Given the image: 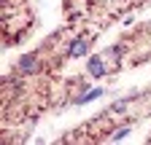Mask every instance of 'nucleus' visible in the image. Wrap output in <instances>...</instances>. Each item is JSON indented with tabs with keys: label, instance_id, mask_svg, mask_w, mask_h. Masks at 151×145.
Instances as JSON below:
<instances>
[{
	"label": "nucleus",
	"instance_id": "nucleus-1",
	"mask_svg": "<svg viewBox=\"0 0 151 145\" xmlns=\"http://www.w3.org/2000/svg\"><path fill=\"white\" fill-rule=\"evenodd\" d=\"M16 70H19V72H24V75H32V72H38V70H41V62H38V57H35V54H24V57H19Z\"/></svg>",
	"mask_w": 151,
	"mask_h": 145
},
{
	"label": "nucleus",
	"instance_id": "nucleus-2",
	"mask_svg": "<svg viewBox=\"0 0 151 145\" xmlns=\"http://www.w3.org/2000/svg\"><path fill=\"white\" fill-rule=\"evenodd\" d=\"M89 54V43L84 38H76L70 46H68V57H86Z\"/></svg>",
	"mask_w": 151,
	"mask_h": 145
},
{
	"label": "nucleus",
	"instance_id": "nucleus-3",
	"mask_svg": "<svg viewBox=\"0 0 151 145\" xmlns=\"http://www.w3.org/2000/svg\"><path fill=\"white\" fill-rule=\"evenodd\" d=\"M86 70H89V75H94V78H103L105 72H108L103 57H89V67H86Z\"/></svg>",
	"mask_w": 151,
	"mask_h": 145
},
{
	"label": "nucleus",
	"instance_id": "nucleus-4",
	"mask_svg": "<svg viewBox=\"0 0 151 145\" xmlns=\"http://www.w3.org/2000/svg\"><path fill=\"white\" fill-rule=\"evenodd\" d=\"M103 97V89L97 86V89H86V94H81V97H76V105H86V102H92V100H100Z\"/></svg>",
	"mask_w": 151,
	"mask_h": 145
},
{
	"label": "nucleus",
	"instance_id": "nucleus-5",
	"mask_svg": "<svg viewBox=\"0 0 151 145\" xmlns=\"http://www.w3.org/2000/svg\"><path fill=\"white\" fill-rule=\"evenodd\" d=\"M127 102H129V100H119V102H113V105L108 107V113H122L124 107H127Z\"/></svg>",
	"mask_w": 151,
	"mask_h": 145
},
{
	"label": "nucleus",
	"instance_id": "nucleus-6",
	"mask_svg": "<svg viewBox=\"0 0 151 145\" xmlns=\"http://www.w3.org/2000/svg\"><path fill=\"white\" fill-rule=\"evenodd\" d=\"M127 134H129V126H122V129H116V132L111 134V140H124Z\"/></svg>",
	"mask_w": 151,
	"mask_h": 145
}]
</instances>
